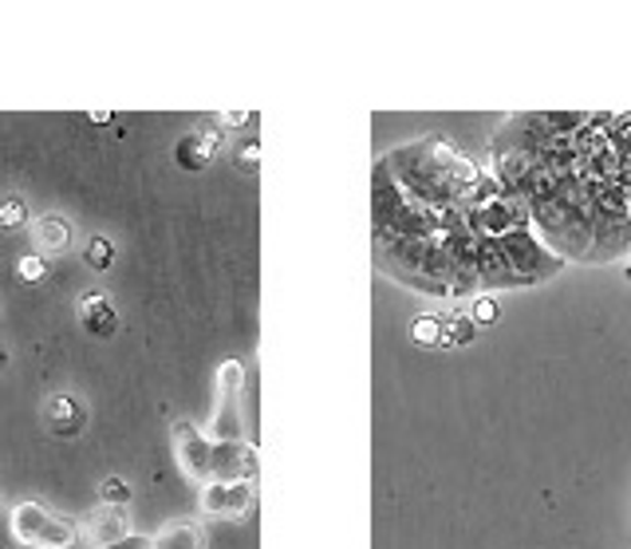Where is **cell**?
<instances>
[{
  "instance_id": "cell-2",
  "label": "cell",
  "mask_w": 631,
  "mask_h": 549,
  "mask_svg": "<svg viewBox=\"0 0 631 549\" xmlns=\"http://www.w3.org/2000/svg\"><path fill=\"white\" fill-rule=\"evenodd\" d=\"M529 222L533 234L553 249L561 261H588L592 254V209H588L585 179L576 171L545 174L529 194Z\"/></svg>"
},
{
  "instance_id": "cell-23",
  "label": "cell",
  "mask_w": 631,
  "mask_h": 549,
  "mask_svg": "<svg viewBox=\"0 0 631 549\" xmlns=\"http://www.w3.org/2000/svg\"><path fill=\"white\" fill-rule=\"evenodd\" d=\"M104 549H151V534H127V538L111 541Z\"/></svg>"
},
{
  "instance_id": "cell-22",
  "label": "cell",
  "mask_w": 631,
  "mask_h": 549,
  "mask_svg": "<svg viewBox=\"0 0 631 549\" xmlns=\"http://www.w3.org/2000/svg\"><path fill=\"white\" fill-rule=\"evenodd\" d=\"M474 321H478V324L498 321V301H493V297H481V301L474 304Z\"/></svg>"
},
{
  "instance_id": "cell-11",
  "label": "cell",
  "mask_w": 631,
  "mask_h": 549,
  "mask_svg": "<svg viewBox=\"0 0 631 549\" xmlns=\"http://www.w3.org/2000/svg\"><path fill=\"white\" fill-rule=\"evenodd\" d=\"M76 316H79V329H84L91 341H111L115 332H119V309H115V301L104 289H91V293L79 297Z\"/></svg>"
},
{
  "instance_id": "cell-1",
  "label": "cell",
  "mask_w": 631,
  "mask_h": 549,
  "mask_svg": "<svg viewBox=\"0 0 631 549\" xmlns=\"http://www.w3.org/2000/svg\"><path fill=\"white\" fill-rule=\"evenodd\" d=\"M383 171H391V182L403 190L406 198L418 202L423 209H434V214L463 209L481 179L478 166L454 142L438 139V134L387 154Z\"/></svg>"
},
{
  "instance_id": "cell-16",
  "label": "cell",
  "mask_w": 631,
  "mask_h": 549,
  "mask_svg": "<svg viewBox=\"0 0 631 549\" xmlns=\"http://www.w3.org/2000/svg\"><path fill=\"white\" fill-rule=\"evenodd\" d=\"M115 254H119L115 237L91 234V237H87V246H84V266L91 269V273H107V269L115 266Z\"/></svg>"
},
{
  "instance_id": "cell-14",
  "label": "cell",
  "mask_w": 631,
  "mask_h": 549,
  "mask_svg": "<svg viewBox=\"0 0 631 549\" xmlns=\"http://www.w3.org/2000/svg\"><path fill=\"white\" fill-rule=\"evenodd\" d=\"M217 151H221V134L217 131H189L174 142V162H178L182 171L198 174L214 162Z\"/></svg>"
},
{
  "instance_id": "cell-7",
  "label": "cell",
  "mask_w": 631,
  "mask_h": 549,
  "mask_svg": "<svg viewBox=\"0 0 631 549\" xmlns=\"http://www.w3.org/2000/svg\"><path fill=\"white\" fill-rule=\"evenodd\" d=\"M198 510L206 518H221V521H241L253 510V483H221V478H209L198 486Z\"/></svg>"
},
{
  "instance_id": "cell-15",
  "label": "cell",
  "mask_w": 631,
  "mask_h": 549,
  "mask_svg": "<svg viewBox=\"0 0 631 549\" xmlns=\"http://www.w3.org/2000/svg\"><path fill=\"white\" fill-rule=\"evenodd\" d=\"M151 549H206V526L198 518H174L151 534Z\"/></svg>"
},
{
  "instance_id": "cell-21",
  "label": "cell",
  "mask_w": 631,
  "mask_h": 549,
  "mask_svg": "<svg viewBox=\"0 0 631 549\" xmlns=\"http://www.w3.org/2000/svg\"><path fill=\"white\" fill-rule=\"evenodd\" d=\"M443 341L446 344H470L474 341V321H463V316H446V321H443Z\"/></svg>"
},
{
  "instance_id": "cell-8",
  "label": "cell",
  "mask_w": 631,
  "mask_h": 549,
  "mask_svg": "<svg viewBox=\"0 0 631 549\" xmlns=\"http://www.w3.org/2000/svg\"><path fill=\"white\" fill-rule=\"evenodd\" d=\"M87 419H91V411H87L84 396H76V391H56L40 408V423L47 427V435L56 439H79L87 431Z\"/></svg>"
},
{
  "instance_id": "cell-20",
  "label": "cell",
  "mask_w": 631,
  "mask_h": 549,
  "mask_svg": "<svg viewBox=\"0 0 631 549\" xmlns=\"http://www.w3.org/2000/svg\"><path fill=\"white\" fill-rule=\"evenodd\" d=\"M411 336H415V344H423V348H434V344H443V321L418 316V321L411 324Z\"/></svg>"
},
{
  "instance_id": "cell-5",
  "label": "cell",
  "mask_w": 631,
  "mask_h": 549,
  "mask_svg": "<svg viewBox=\"0 0 631 549\" xmlns=\"http://www.w3.org/2000/svg\"><path fill=\"white\" fill-rule=\"evenodd\" d=\"M501 249H505L509 266L518 269V277L525 284H545L553 281L561 269H565V261L553 254V249L541 241L537 234H533V226L529 229H509L505 237H501Z\"/></svg>"
},
{
  "instance_id": "cell-13",
  "label": "cell",
  "mask_w": 631,
  "mask_h": 549,
  "mask_svg": "<svg viewBox=\"0 0 631 549\" xmlns=\"http://www.w3.org/2000/svg\"><path fill=\"white\" fill-rule=\"evenodd\" d=\"M84 530H91L87 534V538H91V549H104V546H111V541L134 534L131 518H127V506H104V503L84 518Z\"/></svg>"
},
{
  "instance_id": "cell-18",
  "label": "cell",
  "mask_w": 631,
  "mask_h": 549,
  "mask_svg": "<svg viewBox=\"0 0 631 549\" xmlns=\"http://www.w3.org/2000/svg\"><path fill=\"white\" fill-rule=\"evenodd\" d=\"M20 226H29V202L20 198V194L0 198V229H20Z\"/></svg>"
},
{
  "instance_id": "cell-4",
  "label": "cell",
  "mask_w": 631,
  "mask_h": 549,
  "mask_svg": "<svg viewBox=\"0 0 631 549\" xmlns=\"http://www.w3.org/2000/svg\"><path fill=\"white\" fill-rule=\"evenodd\" d=\"M241 388H246V364L226 360L217 368V403L214 419L206 427L209 443H237L246 439V423H241Z\"/></svg>"
},
{
  "instance_id": "cell-17",
  "label": "cell",
  "mask_w": 631,
  "mask_h": 549,
  "mask_svg": "<svg viewBox=\"0 0 631 549\" xmlns=\"http://www.w3.org/2000/svg\"><path fill=\"white\" fill-rule=\"evenodd\" d=\"M131 498H134V491L123 474H107L104 483H99V503L104 506H127Z\"/></svg>"
},
{
  "instance_id": "cell-10",
  "label": "cell",
  "mask_w": 631,
  "mask_h": 549,
  "mask_svg": "<svg viewBox=\"0 0 631 549\" xmlns=\"http://www.w3.org/2000/svg\"><path fill=\"white\" fill-rule=\"evenodd\" d=\"M32 246H36L32 254H40L44 261L67 254V249L76 246V222L67 218V214H59V209H47V214H40L32 222Z\"/></svg>"
},
{
  "instance_id": "cell-25",
  "label": "cell",
  "mask_w": 631,
  "mask_h": 549,
  "mask_svg": "<svg viewBox=\"0 0 631 549\" xmlns=\"http://www.w3.org/2000/svg\"><path fill=\"white\" fill-rule=\"evenodd\" d=\"M217 119H221V127H246L253 115H249V111H226V115H217Z\"/></svg>"
},
{
  "instance_id": "cell-28",
  "label": "cell",
  "mask_w": 631,
  "mask_h": 549,
  "mask_svg": "<svg viewBox=\"0 0 631 549\" xmlns=\"http://www.w3.org/2000/svg\"><path fill=\"white\" fill-rule=\"evenodd\" d=\"M0 506H4V503H0Z\"/></svg>"
},
{
  "instance_id": "cell-9",
  "label": "cell",
  "mask_w": 631,
  "mask_h": 549,
  "mask_svg": "<svg viewBox=\"0 0 631 549\" xmlns=\"http://www.w3.org/2000/svg\"><path fill=\"white\" fill-rule=\"evenodd\" d=\"M501 289H525V281L509 266L501 237L478 234V293H501Z\"/></svg>"
},
{
  "instance_id": "cell-26",
  "label": "cell",
  "mask_w": 631,
  "mask_h": 549,
  "mask_svg": "<svg viewBox=\"0 0 631 549\" xmlns=\"http://www.w3.org/2000/svg\"><path fill=\"white\" fill-rule=\"evenodd\" d=\"M4 364H9V348L0 344V372H4Z\"/></svg>"
},
{
  "instance_id": "cell-3",
  "label": "cell",
  "mask_w": 631,
  "mask_h": 549,
  "mask_svg": "<svg viewBox=\"0 0 631 549\" xmlns=\"http://www.w3.org/2000/svg\"><path fill=\"white\" fill-rule=\"evenodd\" d=\"M12 538L24 549H76L79 526L72 518H59L56 510H47L36 498H20L9 510Z\"/></svg>"
},
{
  "instance_id": "cell-6",
  "label": "cell",
  "mask_w": 631,
  "mask_h": 549,
  "mask_svg": "<svg viewBox=\"0 0 631 549\" xmlns=\"http://www.w3.org/2000/svg\"><path fill=\"white\" fill-rule=\"evenodd\" d=\"M174 459H178L182 474L189 483H209L214 478V443L206 439V431L189 423V419H174Z\"/></svg>"
},
{
  "instance_id": "cell-19",
  "label": "cell",
  "mask_w": 631,
  "mask_h": 549,
  "mask_svg": "<svg viewBox=\"0 0 631 549\" xmlns=\"http://www.w3.org/2000/svg\"><path fill=\"white\" fill-rule=\"evenodd\" d=\"M17 277L24 284H44L47 281V261L40 254H24L17 261Z\"/></svg>"
},
{
  "instance_id": "cell-24",
  "label": "cell",
  "mask_w": 631,
  "mask_h": 549,
  "mask_svg": "<svg viewBox=\"0 0 631 549\" xmlns=\"http://www.w3.org/2000/svg\"><path fill=\"white\" fill-rule=\"evenodd\" d=\"M257 154H261V147H257L253 139H249V142H241V147H237V162H241L246 171H257Z\"/></svg>"
},
{
  "instance_id": "cell-27",
  "label": "cell",
  "mask_w": 631,
  "mask_h": 549,
  "mask_svg": "<svg viewBox=\"0 0 631 549\" xmlns=\"http://www.w3.org/2000/svg\"><path fill=\"white\" fill-rule=\"evenodd\" d=\"M628 277H631V266H628Z\"/></svg>"
},
{
  "instance_id": "cell-12",
  "label": "cell",
  "mask_w": 631,
  "mask_h": 549,
  "mask_svg": "<svg viewBox=\"0 0 631 549\" xmlns=\"http://www.w3.org/2000/svg\"><path fill=\"white\" fill-rule=\"evenodd\" d=\"M214 478L221 483H253L257 478V446L237 439V443H214Z\"/></svg>"
}]
</instances>
